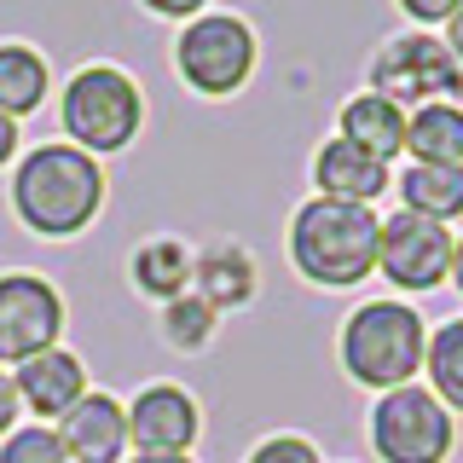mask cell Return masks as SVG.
<instances>
[{
	"mask_svg": "<svg viewBox=\"0 0 463 463\" xmlns=\"http://www.w3.org/2000/svg\"><path fill=\"white\" fill-rule=\"evenodd\" d=\"M105 209V168L99 156H87L81 145L52 139L29 145L12 168V214L35 232V238H76L99 221Z\"/></svg>",
	"mask_w": 463,
	"mask_h": 463,
	"instance_id": "1",
	"label": "cell"
},
{
	"mask_svg": "<svg viewBox=\"0 0 463 463\" xmlns=\"http://www.w3.org/2000/svg\"><path fill=\"white\" fill-rule=\"evenodd\" d=\"M376 232L383 214L365 203H336V197H307L289 214L284 250L289 267L318 289H359L376 272Z\"/></svg>",
	"mask_w": 463,
	"mask_h": 463,
	"instance_id": "2",
	"label": "cell"
},
{
	"mask_svg": "<svg viewBox=\"0 0 463 463\" xmlns=\"http://www.w3.org/2000/svg\"><path fill=\"white\" fill-rule=\"evenodd\" d=\"M423 347H429V325H423V313L400 296L359 301V307L342 318V336H336L342 371L354 376L359 388H371V394L417 383V376H423Z\"/></svg>",
	"mask_w": 463,
	"mask_h": 463,
	"instance_id": "3",
	"label": "cell"
},
{
	"mask_svg": "<svg viewBox=\"0 0 463 463\" xmlns=\"http://www.w3.org/2000/svg\"><path fill=\"white\" fill-rule=\"evenodd\" d=\"M58 122H64L70 145H81L87 156L128 151L145 128V93L122 64H81L76 76L64 81Z\"/></svg>",
	"mask_w": 463,
	"mask_h": 463,
	"instance_id": "4",
	"label": "cell"
},
{
	"mask_svg": "<svg viewBox=\"0 0 463 463\" xmlns=\"http://www.w3.org/2000/svg\"><path fill=\"white\" fill-rule=\"evenodd\" d=\"M255 58H260V41H255L250 18H238V12H203L174 41V76L192 87L197 99H232L255 76Z\"/></svg>",
	"mask_w": 463,
	"mask_h": 463,
	"instance_id": "5",
	"label": "cell"
},
{
	"mask_svg": "<svg viewBox=\"0 0 463 463\" xmlns=\"http://www.w3.org/2000/svg\"><path fill=\"white\" fill-rule=\"evenodd\" d=\"M365 434H371L376 463H446L458 452V417L446 411L423 383L376 394L371 417H365Z\"/></svg>",
	"mask_w": 463,
	"mask_h": 463,
	"instance_id": "6",
	"label": "cell"
},
{
	"mask_svg": "<svg viewBox=\"0 0 463 463\" xmlns=\"http://www.w3.org/2000/svg\"><path fill=\"white\" fill-rule=\"evenodd\" d=\"M371 93L394 99L400 110H417V105H458V93H463V64L452 58L446 35L405 29V35L383 41V52L371 58Z\"/></svg>",
	"mask_w": 463,
	"mask_h": 463,
	"instance_id": "7",
	"label": "cell"
},
{
	"mask_svg": "<svg viewBox=\"0 0 463 463\" xmlns=\"http://www.w3.org/2000/svg\"><path fill=\"white\" fill-rule=\"evenodd\" d=\"M376 272L400 296H429L452 272V232L411 209H394L383 221V232H376Z\"/></svg>",
	"mask_w": 463,
	"mask_h": 463,
	"instance_id": "8",
	"label": "cell"
},
{
	"mask_svg": "<svg viewBox=\"0 0 463 463\" xmlns=\"http://www.w3.org/2000/svg\"><path fill=\"white\" fill-rule=\"evenodd\" d=\"M64 296L41 272H0V365L18 371L24 359L47 354L64 336Z\"/></svg>",
	"mask_w": 463,
	"mask_h": 463,
	"instance_id": "9",
	"label": "cell"
},
{
	"mask_svg": "<svg viewBox=\"0 0 463 463\" xmlns=\"http://www.w3.org/2000/svg\"><path fill=\"white\" fill-rule=\"evenodd\" d=\"M203 434V405L180 383H145L128 400V446L134 452H180L192 458Z\"/></svg>",
	"mask_w": 463,
	"mask_h": 463,
	"instance_id": "10",
	"label": "cell"
},
{
	"mask_svg": "<svg viewBox=\"0 0 463 463\" xmlns=\"http://www.w3.org/2000/svg\"><path fill=\"white\" fill-rule=\"evenodd\" d=\"M52 429L70 463H122L128 452V405L116 394H99V388H87Z\"/></svg>",
	"mask_w": 463,
	"mask_h": 463,
	"instance_id": "11",
	"label": "cell"
},
{
	"mask_svg": "<svg viewBox=\"0 0 463 463\" xmlns=\"http://www.w3.org/2000/svg\"><path fill=\"white\" fill-rule=\"evenodd\" d=\"M394 192V163H383V156L359 151V145H347L342 134L325 139L313 151V197H336V203H371Z\"/></svg>",
	"mask_w": 463,
	"mask_h": 463,
	"instance_id": "12",
	"label": "cell"
},
{
	"mask_svg": "<svg viewBox=\"0 0 463 463\" xmlns=\"http://www.w3.org/2000/svg\"><path fill=\"white\" fill-rule=\"evenodd\" d=\"M12 383H18V400L35 423H58V417L87 394V365H81V354H70V347L58 342L47 354L24 359V365L12 371Z\"/></svg>",
	"mask_w": 463,
	"mask_h": 463,
	"instance_id": "13",
	"label": "cell"
},
{
	"mask_svg": "<svg viewBox=\"0 0 463 463\" xmlns=\"http://www.w3.org/2000/svg\"><path fill=\"white\" fill-rule=\"evenodd\" d=\"M192 289L209 301L214 313L250 307L255 289H260V267H255V255L243 250V243L221 238V243H209L203 255H192Z\"/></svg>",
	"mask_w": 463,
	"mask_h": 463,
	"instance_id": "14",
	"label": "cell"
},
{
	"mask_svg": "<svg viewBox=\"0 0 463 463\" xmlns=\"http://www.w3.org/2000/svg\"><path fill=\"white\" fill-rule=\"evenodd\" d=\"M336 134L347 145H359V151L394 163V156L405 151V110L394 105V99H383V93H354L342 105V116H336Z\"/></svg>",
	"mask_w": 463,
	"mask_h": 463,
	"instance_id": "15",
	"label": "cell"
},
{
	"mask_svg": "<svg viewBox=\"0 0 463 463\" xmlns=\"http://www.w3.org/2000/svg\"><path fill=\"white\" fill-rule=\"evenodd\" d=\"M394 192H400V209L452 226L463 214V163H405Z\"/></svg>",
	"mask_w": 463,
	"mask_h": 463,
	"instance_id": "16",
	"label": "cell"
},
{
	"mask_svg": "<svg viewBox=\"0 0 463 463\" xmlns=\"http://www.w3.org/2000/svg\"><path fill=\"white\" fill-rule=\"evenodd\" d=\"M128 279H134V289L145 301H174L192 289V250H185L180 238H145L134 260H128Z\"/></svg>",
	"mask_w": 463,
	"mask_h": 463,
	"instance_id": "17",
	"label": "cell"
},
{
	"mask_svg": "<svg viewBox=\"0 0 463 463\" xmlns=\"http://www.w3.org/2000/svg\"><path fill=\"white\" fill-rule=\"evenodd\" d=\"M47 93H52L47 58L35 47H24V41H0V116L24 122V116H35L47 105Z\"/></svg>",
	"mask_w": 463,
	"mask_h": 463,
	"instance_id": "18",
	"label": "cell"
},
{
	"mask_svg": "<svg viewBox=\"0 0 463 463\" xmlns=\"http://www.w3.org/2000/svg\"><path fill=\"white\" fill-rule=\"evenodd\" d=\"M405 151L411 163H463V105L405 110Z\"/></svg>",
	"mask_w": 463,
	"mask_h": 463,
	"instance_id": "19",
	"label": "cell"
},
{
	"mask_svg": "<svg viewBox=\"0 0 463 463\" xmlns=\"http://www.w3.org/2000/svg\"><path fill=\"white\" fill-rule=\"evenodd\" d=\"M423 388L446 411H463V318H446V325L429 330V347H423Z\"/></svg>",
	"mask_w": 463,
	"mask_h": 463,
	"instance_id": "20",
	"label": "cell"
},
{
	"mask_svg": "<svg viewBox=\"0 0 463 463\" xmlns=\"http://www.w3.org/2000/svg\"><path fill=\"white\" fill-rule=\"evenodd\" d=\"M156 325H163V342L174 354H203V347L214 342V330H221V313H214L197 289H185V296L163 301V318H156Z\"/></svg>",
	"mask_w": 463,
	"mask_h": 463,
	"instance_id": "21",
	"label": "cell"
},
{
	"mask_svg": "<svg viewBox=\"0 0 463 463\" xmlns=\"http://www.w3.org/2000/svg\"><path fill=\"white\" fill-rule=\"evenodd\" d=\"M0 463H70L52 423H18L0 440Z\"/></svg>",
	"mask_w": 463,
	"mask_h": 463,
	"instance_id": "22",
	"label": "cell"
},
{
	"mask_svg": "<svg viewBox=\"0 0 463 463\" xmlns=\"http://www.w3.org/2000/svg\"><path fill=\"white\" fill-rule=\"evenodd\" d=\"M243 463H325V458H318V446L307 434H267V440L250 446Z\"/></svg>",
	"mask_w": 463,
	"mask_h": 463,
	"instance_id": "23",
	"label": "cell"
},
{
	"mask_svg": "<svg viewBox=\"0 0 463 463\" xmlns=\"http://www.w3.org/2000/svg\"><path fill=\"white\" fill-rule=\"evenodd\" d=\"M394 6H400V12H405L411 24L434 29V24H452V12L463 6V0H394Z\"/></svg>",
	"mask_w": 463,
	"mask_h": 463,
	"instance_id": "24",
	"label": "cell"
},
{
	"mask_svg": "<svg viewBox=\"0 0 463 463\" xmlns=\"http://www.w3.org/2000/svg\"><path fill=\"white\" fill-rule=\"evenodd\" d=\"M151 18H174V24H192V18H203L209 12V0H139Z\"/></svg>",
	"mask_w": 463,
	"mask_h": 463,
	"instance_id": "25",
	"label": "cell"
},
{
	"mask_svg": "<svg viewBox=\"0 0 463 463\" xmlns=\"http://www.w3.org/2000/svg\"><path fill=\"white\" fill-rule=\"evenodd\" d=\"M18 417H24V400H18V383H12V371L0 365V440H6L12 429H18Z\"/></svg>",
	"mask_w": 463,
	"mask_h": 463,
	"instance_id": "26",
	"label": "cell"
},
{
	"mask_svg": "<svg viewBox=\"0 0 463 463\" xmlns=\"http://www.w3.org/2000/svg\"><path fill=\"white\" fill-rule=\"evenodd\" d=\"M18 145H24L18 122H12V116H0V168H12V163H18Z\"/></svg>",
	"mask_w": 463,
	"mask_h": 463,
	"instance_id": "27",
	"label": "cell"
},
{
	"mask_svg": "<svg viewBox=\"0 0 463 463\" xmlns=\"http://www.w3.org/2000/svg\"><path fill=\"white\" fill-rule=\"evenodd\" d=\"M446 47H452V58L463 64V6L452 12V24H446Z\"/></svg>",
	"mask_w": 463,
	"mask_h": 463,
	"instance_id": "28",
	"label": "cell"
},
{
	"mask_svg": "<svg viewBox=\"0 0 463 463\" xmlns=\"http://www.w3.org/2000/svg\"><path fill=\"white\" fill-rule=\"evenodd\" d=\"M446 284H452L458 296H463V232L452 238V272H446Z\"/></svg>",
	"mask_w": 463,
	"mask_h": 463,
	"instance_id": "29",
	"label": "cell"
},
{
	"mask_svg": "<svg viewBox=\"0 0 463 463\" xmlns=\"http://www.w3.org/2000/svg\"><path fill=\"white\" fill-rule=\"evenodd\" d=\"M128 463H192V458H180V452H134Z\"/></svg>",
	"mask_w": 463,
	"mask_h": 463,
	"instance_id": "30",
	"label": "cell"
}]
</instances>
